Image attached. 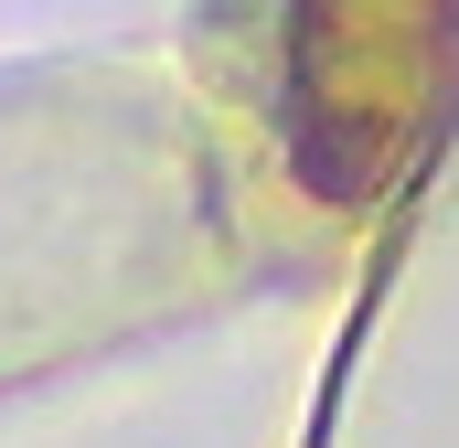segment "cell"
<instances>
[{
	"label": "cell",
	"instance_id": "1",
	"mask_svg": "<svg viewBox=\"0 0 459 448\" xmlns=\"http://www.w3.org/2000/svg\"><path fill=\"white\" fill-rule=\"evenodd\" d=\"M459 0H299L289 11V128L321 193H385L438 128Z\"/></svg>",
	"mask_w": 459,
	"mask_h": 448
}]
</instances>
